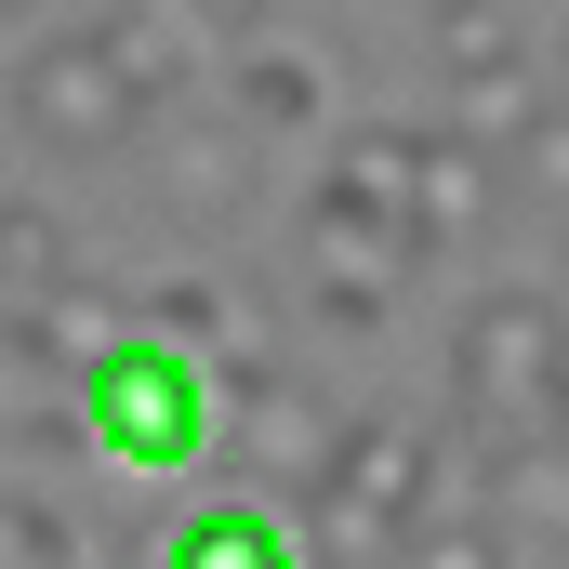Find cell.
Instances as JSON below:
<instances>
[{"label": "cell", "mask_w": 569, "mask_h": 569, "mask_svg": "<svg viewBox=\"0 0 569 569\" xmlns=\"http://www.w3.org/2000/svg\"><path fill=\"white\" fill-rule=\"evenodd\" d=\"M226 93H239V133H318V107H331V80L291 40H239L226 53Z\"/></svg>", "instance_id": "9c48e42d"}, {"label": "cell", "mask_w": 569, "mask_h": 569, "mask_svg": "<svg viewBox=\"0 0 569 569\" xmlns=\"http://www.w3.org/2000/svg\"><path fill=\"white\" fill-rule=\"evenodd\" d=\"M425 13H463V0H425Z\"/></svg>", "instance_id": "44dd1931"}, {"label": "cell", "mask_w": 569, "mask_h": 569, "mask_svg": "<svg viewBox=\"0 0 569 569\" xmlns=\"http://www.w3.org/2000/svg\"><path fill=\"white\" fill-rule=\"evenodd\" d=\"M133 331H159V345H186V358H239V305L212 279H159L133 305Z\"/></svg>", "instance_id": "5bb4252c"}, {"label": "cell", "mask_w": 569, "mask_h": 569, "mask_svg": "<svg viewBox=\"0 0 569 569\" xmlns=\"http://www.w3.org/2000/svg\"><path fill=\"white\" fill-rule=\"evenodd\" d=\"M159 569H305V543H291L266 503H199V517L159 543Z\"/></svg>", "instance_id": "8fae6325"}, {"label": "cell", "mask_w": 569, "mask_h": 569, "mask_svg": "<svg viewBox=\"0 0 569 569\" xmlns=\"http://www.w3.org/2000/svg\"><path fill=\"white\" fill-rule=\"evenodd\" d=\"M107 67H120V93H133L146 120L199 93V40H186V27H172L159 0H133V13H107Z\"/></svg>", "instance_id": "30bf717a"}, {"label": "cell", "mask_w": 569, "mask_h": 569, "mask_svg": "<svg viewBox=\"0 0 569 569\" xmlns=\"http://www.w3.org/2000/svg\"><path fill=\"white\" fill-rule=\"evenodd\" d=\"M80 279V239H67V212H40V199H0V305H40V291Z\"/></svg>", "instance_id": "7c38bea8"}, {"label": "cell", "mask_w": 569, "mask_h": 569, "mask_svg": "<svg viewBox=\"0 0 569 569\" xmlns=\"http://www.w3.org/2000/svg\"><path fill=\"white\" fill-rule=\"evenodd\" d=\"M172 27L199 53H239V40H279V0H172Z\"/></svg>", "instance_id": "e0dca14e"}, {"label": "cell", "mask_w": 569, "mask_h": 569, "mask_svg": "<svg viewBox=\"0 0 569 569\" xmlns=\"http://www.w3.org/2000/svg\"><path fill=\"white\" fill-rule=\"evenodd\" d=\"M398 557H411V569H517V543H503V517L477 503V517H425Z\"/></svg>", "instance_id": "2e32d148"}, {"label": "cell", "mask_w": 569, "mask_h": 569, "mask_svg": "<svg viewBox=\"0 0 569 569\" xmlns=\"http://www.w3.org/2000/svg\"><path fill=\"white\" fill-rule=\"evenodd\" d=\"M13 133L40 146V159H120L146 133V107L107 67V27H53V40L13 53Z\"/></svg>", "instance_id": "277c9868"}, {"label": "cell", "mask_w": 569, "mask_h": 569, "mask_svg": "<svg viewBox=\"0 0 569 569\" xmlns=\"http://www.w3.org/2000/svg\"><path fill=\"white\" fill-rule=\"evenodd\" d=\"M53 385V358H40V331H27V305L0 318V425H27V398Z\"/></svg>", "instance_id": "ac0fdd59"}, {"label": "cell", "mask_w": 569, "mask_h": 569, "mask_svg": "<svg viewBox=\"0 0 569 569\" xmlns=\"http://www.w3.org/2000/svg\"><path fill=\"white\" fill-rule=\"evenodd\" d=\"M477 212H490V159H477V146H450V133H425V199H411V239H425V252H450Z\"/></svg>", "instance_id": "4fadbf2b"}, {"label": "cell", "mask_w": 569, "mask_h": 569, "mask_svg": "<svg viewBox=\"0 0 569 569\" xmlns=\"http://www.w3.org/2000/svg\"><path fill=\"white\" fill-rule=\"evenodd\" d=\"M0 569H80L67 503H40V490H0Z\"/></svg>", "instance_id": "9a60e30c"}, {"label": "cell", "mask_w": 569, "mask_h": 569, "mask_svg": "<svg viewBox=\"0 0 569 569\" xmlns=\"http://www.w3.org/2000/svg\"><path fill=\"white\" fill-rule=\"evenodd\" d=\"M0 27H27V0H0Z\"/></svg>", "instance_id": "ffe728a7"}, {"label": "cell", "mask_w": 569, "mask_h": 569, "mask_svg": "<svg viewBox=\"0 0 569 569\" xmlns=\"http://www.w3.org/2000/svg\"><path fill=\"white\" fill-rule=\"evenodd\" d=\"M107 13H133V0H67V27H107Z\"/></svg>", "instance_id": "d6986e66"}, {"label": "cell", "mask_w": 569, "mask_h": 569, "mask_svg": "<svg viewBox=\"0 0 569 569\" xmlns=\"http://www.w3.org/2000/svg\"><path fill=\"white\" fill-rule=\"evenodd\" d=\"M450 398H463V437H477V450L543 437V411H557V305H543V291L463 305V331H450Z\"/></svg>", "instance_id": "3957f363"}, {"label": "cell", "mask_w": 569, "mask_h": 569, "mask_svg": "<svg viewBox=\"0 0 569 569\" xmlns=\"http://www.w3.org/2000/svg\"><path fill=\"white\" fill-rule=\"evenodd\" d=\"M450 146H477V159H543L557 146V93H543V67H530L517 27L477 40V53H450Z\"/></svg>", "instance_id": "52a82bcc"}, {"label": "cell", "mask_w": 569, "mask_h": 569, "mask_svg": "<svg viewBox=\"0 0 569 569\" xmlns=\"http://www.w3.org/2000/svg\"><path fill=\"white\" fill-rule=\"evenodd\" d=\"M67 411L120 477H186V463H212V358H186L159 331H120L107 358H80Z\"/></svg>", "instance_id": "7a4b0ae2"}, {"label": "cell", "mask_w": 569, "mask_h": 569, "mask_svg": "<svg viewBox=\"0 0 569 569\" xmlns=\"http://www.w3.org/2000/svg\"><path fill=\"white\" fill-rule=\"evenodd\" d=\"M159 186H172V212L226 226V212L252 199V133H239V120H186V133L159 146Z\"/></svg>", "instance_id": "ba28073f"}, {"label": "cell", "mask_w": 569, "mask_h": 569, "mask_svg": "<svg viewBox=\"0 0 569 569\" xmlns=\"http://www.w3.org/2000/svg\"><path fill=\"white\" fill-rule=\"evenodd\" d=\"M212 371H226V385H212V450H226L239 477H266V490H305L345 411H331L318 385L266 371V358H212Z\"/></svg>", "instance_id": "5b68a950"}, {"label": "cell", "mask_w": 569, "mask_h": 569, "mask_svg": "<svg viewBox=\"0 0 569 569\" xmlns=\"http://www.w3.org/2000/svg\"><path fill=\"white\" fill-rule=\"evenodd\" d=\"M291 517H305L291 543H305V557H331V569L398 557V543L437 517V437H411V425H331L318 477L291 490Z\"/></svg>", "instance_id": "6da1fadb"}, {"label": "cell", "mask_w": 569, "mask_h": 569, "mask_svg": "<svg viewBox=\"0 0 569 569\" xmlns=\"http://www.w3.org/2000/svg\"><path fill=\"white\" fill-rule=\"evenodd\" d=\"M398 279H411V239L385 226V212H358V199H305V305L331 318V331H371L385 305H398Z\"/></svg>", "instance_id": "8992f818"}]
</instances>
